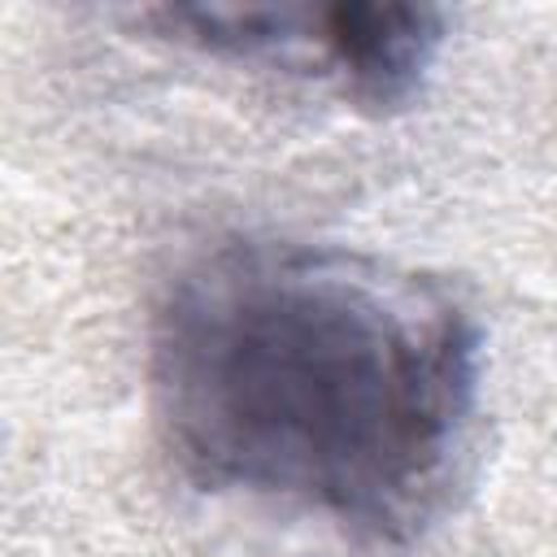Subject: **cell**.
<instances>
[{
	"instance_id": "obj_1",
	"label": "cell",
	"mask_w": 557,
	"mask_h": 557,
	"mask_svg": "<svg viewBox=\"0 0 557 557\" xmlns=\"http://www.w3.org/2000/svg\"><path fill=\"white\" fill-rule=\"evenodd\" d=\"M148 344L157 431L200 487L370 544H405L440 513L474 418L479 331L435 283L239 239L165 287Z\"/></svg>"
}]
</instances>
